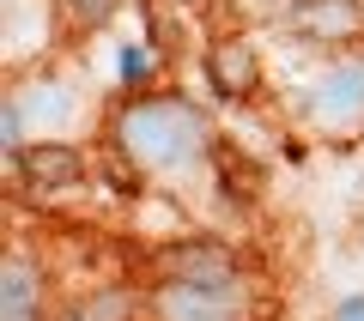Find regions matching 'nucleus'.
I'll use <instances>...</instances> for the list:
<instances>
[{
    "label": "nucleus",
    "mask_w": 364,
    "mask_h": 321,
    "mask_svg": "<svg viewBox=\"0 0 364 321\" xmlns=\"http://www.w3.org/2000/svg\"><path fill=\"white\" fill-rule=\"evenodd\" d=\"M200 67H207V91L219 103H249L261 91V55H255V43H243V37L207 43Z\"/></svg>",
    "instance_id": "7"
},
{
    "label": "nucleus",
    "mask_w": 364,
    "mask_h": 321,
    "mask_svg": "<svg viewBox=\"0 0 364 321\" xmlns=\"http://www.w3.org/2000/svg\"><path fill=\"white\" fill-rule=\"evenodd\" d=\"M0 128H6V158H13V146H25V140H18L25 116H18V103H13V97H6V121H0Z\"/></svg>",
    "instance_id": "11"
},
{
    "label": "nucleus",
    "mask_w": 364,
    "mask_h": 321,
    "mask_svg": "<svg viewBox=\"0 0 364 321\" xmlns=\"http://www.w3.org/2000/svg\"><path fill=\"white\" fill-rule=\"evenodd\" d=\"M286 31L304 49H352L364 37V0H291L286 6Z\"/></svg>",
    "instance_id": "2"
},
{
    "label": "nucleus",
    "mask_w": 364,
    "mask_h": 321,
    "mask_svg": "<svg viewBox=\"0 0 364 321\" xmlns=\"http://www.w3.org/2000/svg\"><path fill=\"white\" fill-rule=\"evenodd\" d=\"M152 315H158V321H237V315H243V297H237V285H182V279H158Z\"/></svg>",
    "instance_id": "5"
},
{
    "label": "nucleus",
    "mask_w": 364,
    "mask_h": 321,
    "mask_svg": "<svg viewBox=\"0 0 364 321\" xmlns=\"http://www.w3.org/2000/svg\"><path fill=\"white\" fill-rule=\"evenodd\" d=\"M116 134V152L134 170H188L195 158L213 152V128L207 109L195 97H176V91H140L116 109L109 121Z\"/></svg>",
    "instance_id": "1"
},
{
    "label": "nucleus",
    "mask_w": 364,
    "mask_h": 321,
    "mask_svg": "<svg viewBox=\"0 0 364 321\" xmlns=\"http://www.w3.org/2000/svg\"><path fill=\"white\" fill-rule=\"evenodd\" d=\"M61 6H67V18H73V25H104V18L109 13H116V0H61Z\"/></svg>",
    "instance_id": "10"
},
{
    "label": "nucleus",
    "mask_w": 364,
    "mask_h": 321,
    "mask_svg": "<svg viewBox=\"0 0 364 321\" xmlns=\"http://www.w3.org/2000/svg\"><path fill=\"white\" fill-rule=\"evenodd\" d=\"M18 182H25L31 194H73L79 182H85V152L79 146H67V140H31V146H18Z\"/></svg>",
    "instance_id": "6"
},
{
    "label": "nucleus",
    "mask_w": 364,
    "mask_h": 321,
    "mask_svg": "<svg viewBox=\"0 0 364 321\" xmlns=\"http://www.w3.org/2000/svg\"><path fill=\"white\" fill-rule=\"evenodd\" d=\"M328 321H364V297H340Z\"/></svg>",
    "instance_id": "12"
},
{
    "label": "nucleus",
    "mask_w": 364,
    "mask_h": 321,
    "mask_svg": "<svg viewBox=\"0 0 364 321\" xmlns=\"http://www.w3.org/2000/svg\"><path fill=\"white\" fill-rule=\"evenodd\" d=\"M195 6H207V0H195Z\"/></svg>",
    "instance_id": "13"
},
{
    "label": "nucleus",
    "mask_w": 364,
    "mask_h": 321,
    "mask_svg": "<svg viewBox=\"0 0 364 321\" xmlns=\"http://www.w3.org/2000/svg\"><path fill=\"white\" fill-rule=\"evenodd\" d=\"M310 121H316V128H328V134L364 128V55L334 61L322 73V85L310 91Z\"/></svg>",
    "instance_id": "4"
},
{
    "label": "nucleus",
    "mask_w": 364,
    "mask_h": 321,
    "mask_svg": "<svg viewBox=\"0 0 364 321\" xmlns=\"http://www.w3.org/2000/svg\"><path fill=\"white\" fill-rule=\"evenodd\" d=\"M49 321H140V297L128 291V285H97V291L73 297V303L61 309V315Z\"/></svg>",
    "instance_id": "9"
},
{
    "label": "nucleus",
    "mask_w": 364,
    "mask_h": 321,
    "mask_svg": "<svg viewBox=\"0 0 364 321\" xmlns=\"http://www.w3.org/2000/svg\"><path fill=\"white\" fill-rule=\"evenodd\" d=\"M0 321H43V279L25 255H6L0 267Z\"/></svg>",
    "instance_id": "8"
},
{
    "label": "nucleus",
    "mask_w": 364,
    "mask_h": 321,
    "mask_svg": "<svg viewBox=\"0 0 364 321\" xmlns=\"http://www.w3.org/2000/svg\"><path fill=\"white\" fill-rule=\"evenodd\" d=\"M158 279H182V285H237L243 279V261L237 249L213 243V236H188V243H170L152 255Z\"/></svg>",
    "instance_id": "3"
}]
</instances>
